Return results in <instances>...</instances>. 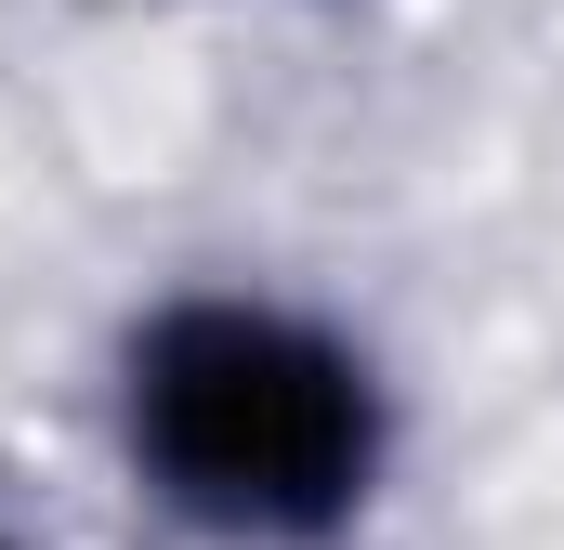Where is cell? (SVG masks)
Here are the masks:
<instances>
[{
  "instance_id": "1",
  "label": "cell",
  "mask_w": 564,
  "mask_h": 550,
  "mask_svg": "<svg viewBox=\"0 0 564 550\" xmlns=\"http://www.w3.org/2000/svg\"><path fill=\"white\" fill-rule=\"evenodd\" d=\"M106 472L184 550H355L408 472L394 354L289 275H171L93 367Z\"/></svg>"
},
{
  "instance_id": "2",
  "label": "cell",
  "mask_w": 564,
  "mask_h": 550,
  "mask_svg": "<svg viewBox=\"0 0 564 550\" xmlns=\"http://www.w3.org/2000/svg\"><path fill=\"white\" fill-rule=\"evenodd\" d=\"M0 550H53V538H26V525H0Z\"/></svg>"
}]
</instances>
